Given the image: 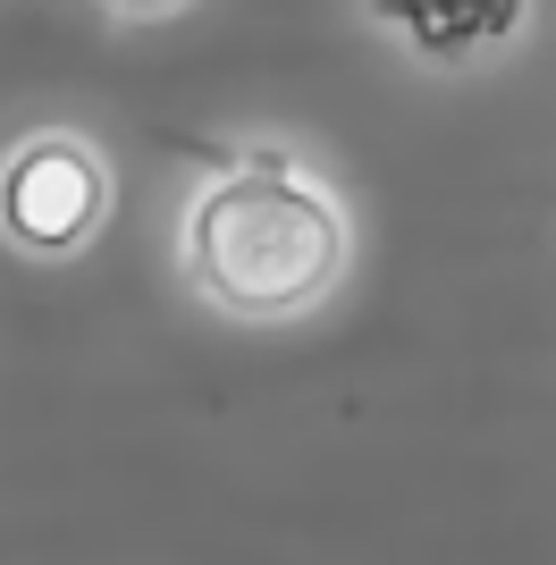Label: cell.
Returning a JSON list of instances; mask_svg holds the SVG:
<instances>
[{"label": "cell", "instance_id": "6da1fadb", "mask_svg": "<svg viewBox=\"0 0 556 565\" xmlns=\"http://www.w3.org/2000/svg\"><path fill=\"white\" fill-rule=\"evenodd\" d=\"M346 212L303 186L278 143H254L185 212V279L236 321H287L346 279Z\"/></svg>", "mask_w": 556, "mask_h": 565}, {"label": "cell", "instance_id": "7a4b0ae2", "mask_svg": "<svg viewBox=\"0 0 556 565\" xmlns=\"http://www.w3.org/2000/svg\"><path fill=\"white\" fill-rule=\"evenodd\" d=\"M110 220V161L76 127H34L0 152V236L34 262L85 254Z\"/></svg>", "mask_w": 556, "mask_h": 565}, {"label": "cell", "instance_id": "3957f363", "mask_svg": "<svg viewBox=\"0 0 556 565\" xmlns=\"http://www.w3.org/2000/svg\"><path fill=\"white\" fill-rule=\"evenodd\" d=\"M379 25H396L421 60H472L523 25V0H371Z\"/></svg>", "mask_w": 556, "mask_h": 565}, {"label": "cell", "instance_id": "277c9868", "mask_svg": "<svg viewBox=\"0 0 556 565\" xmlns=\"http://www.w3.org/2000/svg\"><path fill=\"white\" fill-rule=\"evenodd\" d=\"M127 18H169V9H185V0H118Z\"/></svg>", "mask_w": 556, "mask_h": 565}]
</instances>
